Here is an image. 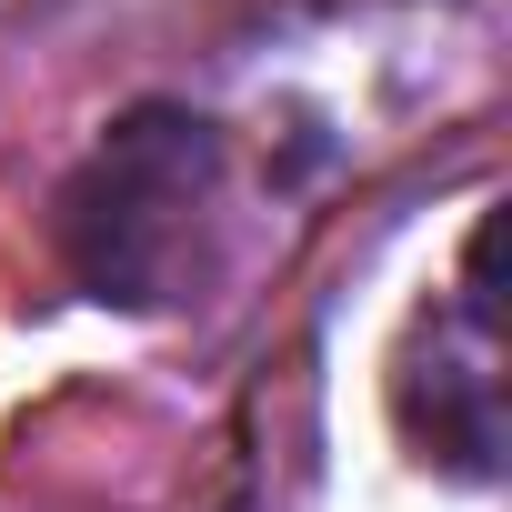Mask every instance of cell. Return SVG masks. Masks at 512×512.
Here are the masks:
<instances>
[{
    "instance_id": "obj_2",
    "label": "cell",
    "mask_w": 512,
    "mask_h": 512,
    "mask_svg": "<svg viewBox=\"0 0 512 512\" xmlns=\"http://www.w3.org/2000/svg\"><path fill=\"white\" fill-rule=\"evenodd\" d=\"M432 412H402L422 462H452L472 482L502 472V302H492V221L472 231V262H462V312L432 322V342L402 362V402Z\"/></svg>"
},
{
    "instance_id": "obj_1",
    "label": "cell",
    "mask_w": 512,
    "mask_h": 512,
    "mask_svg": "<svg viewBox=\"0 0 512 512\" xmlns=\"http://www.w3.org/2000/svg\"><path fill=\"white\" fill-rule=\"evenodd\" d=\"M221 191V141L191 111H131L61 191V251L91 302H171Z\"/></svg>"
}]
</instances>
